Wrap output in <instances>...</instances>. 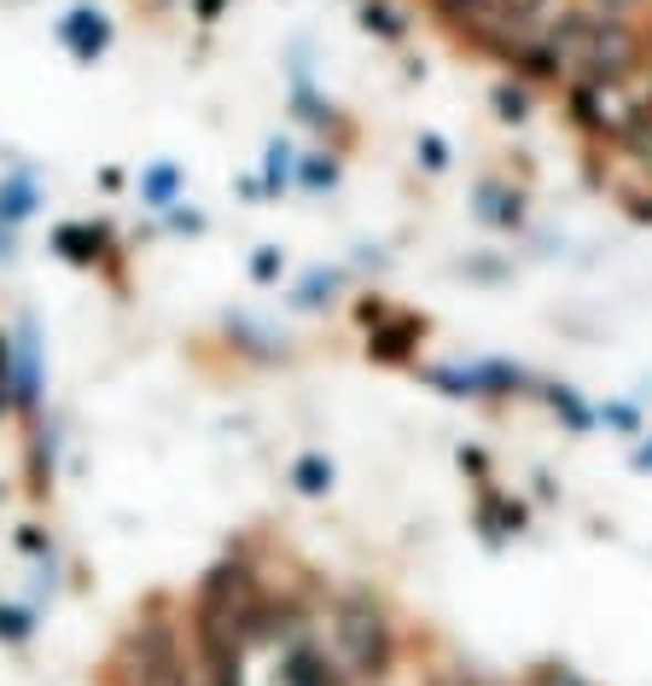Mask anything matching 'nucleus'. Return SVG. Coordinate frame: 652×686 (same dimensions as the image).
<instances>
[{"mask_svg": "<svg viewBox=\"0 0 652 686\" xmlns=\"http://www.w3.org/2000/svg\"><path fill=\"white\" fill-rule=\"evenodd\" d=\"M321 646L339 657V669L350 675V686H368V680H385L391 663H396V628L391 616L379 611L373 593L350 588L339 600H327V616L314 623Z\"/></svg>", "mask_w": 652, "mask_h": 686, "instance_id": "1", "label": "nucleus"}, {"mask_svg": "<svg viewBox=\"0 0 652 686\" xmlns=\"http://www.w3.org/2000/svg\"><path fill=\"white\" fill-rule=\"evenodd\" d=\"M64 41L82 53V59H94L100 48H105V24H100V12H76L71 18V30H64Z\"/></svg>", "mask_w": 652, "mask_h": 686, "instance_id": "2", "label": "nucleus"}, {"mask_svg": "<svg viewBox=\"0 0 652 686\" xmlns=\"http://www.w3.org/2000/svg\"><path fill=\"white\" fill-rule=\"evenodd\" d=\"M298 484H303L309 495H321V489L332 484V466H321V460H303V466H298Z\"/></svg>", "mask_w": 652, "mask_h": 686, "instance_id": "3", "label": "nucleus"}, {"mask_svg": "<svg viewBox=\"0 0 652 686\" xmlns=\"http://www.w3.org/2000/svg\"><path fill=\"white\" fill-rule=\"evenodd\" d=\"M582 7H600V12H635L641 0H582Z\"/></svg>", "mask_w": 652, "mask_h": 686, "instance_id": "4", "label": "nucleus"}, {"mask_svg": "<svg viewBox=\"0 0 652 686\" xmlns=\"http://www.w3.org/2000/svg\"><path fill=\"white\" fill-rule=\"evenodd\" d=\"M641 87H646V100H652V24H646V64H641Z\"/></svg>", "mask_w": 652, "mask_h": 686, "instance_id": "5", "label": "nucleus"}, {"mask_svg": "<svg viewBox=\"0 0 652 686\" xmlns=\"http://www.w3.org/2000/svg\"><path fill=\"white\" fill-rule=\"evenodd\" d=\"M420 152H425V164H432V169H443V141H425Z\"/></svg>", "mask_w": 652, "mask_h": 686, "instance_id": "6", "label": "nucleus"}]
</instances>
